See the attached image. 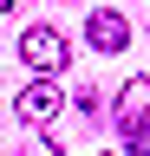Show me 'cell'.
Instances as JSON below:
<instances>
[{"instance_id": "1", "label": "cell", "mask_w": 150, "mask_h": 156, "mask_svg": "<svg viewBox=\"0 0 150 156\" xmlns=\"http://www.w3.org/2000/svg\"><path fill=\"white\" fill-rule=\"evenodd\" d=\"M118 130H124V156H150V78H130L118 91Z\"/></svg>"}, {"instance_id": "2", "label": "cell", "mask_w": 150, "mask_h": 156, "mask_svg": "<svg viewBox=\"0 0 150 156\" xmlns=\"http://www.w3.org/2000/svg\"><path fill=\"white\" fill-rule=\"evenodd\" d=\"M20 58L33 72H65V39L52 33V26H26L20 33Z\"/></svg>"}, {"instance_id": "3", "label": "cell", "mask_w": 150, "mask_h": 156, "mask_svg": "<svg viewBox=\"0 0 150 156\" xmlns=\"http://www.w3.org/2000/svg\"><path fill=\"white\" fill-rule=\"evenodd\" d=\"M85 33H91V46H98V52H124V46H130V20H124V13H111V7L91 13V20H85Z\"/></svg>"}, {"instance_id": "4", "label": "cell", "mask_w": 150, "mask_h": 156, "mask_svg": "<svg viewBox=\"0 0 150 156\" xmlns=\"http://www.w3.org/2000/svg\"><path fill=\"white\" fill-rule=\"evenodd\" d=\"M13 111H20L26 124H46V117L59 111V78H39V85H26V91H20V104H13Z\"/></svg>"}, {"instance_id": "5", "label": "cell", "mask_w": 150, "mask_h": 156, "mask_svg": "<svg viewBox=\"0 0 150 156\" xmlns=\"http://www.w3.org/2000/svg\"><path fill=\"white\" fill-rule=\"evenodd\" d=\"M104 156H124V150H104Z\"/></svg>"}, {"instance_id": "6", "label": "cell", "mask_w": 150, "mask_h": 156, "mask_svg": "<svg viewBox=\"0 0 150 156\" xmlns=\"http://www.w3.org/2000/svg\"><path fill=\"white\" fill-rule=\"evenodd\" d=\"M0 7H13V0H0Z\"/></svg>"}]
</instances>
